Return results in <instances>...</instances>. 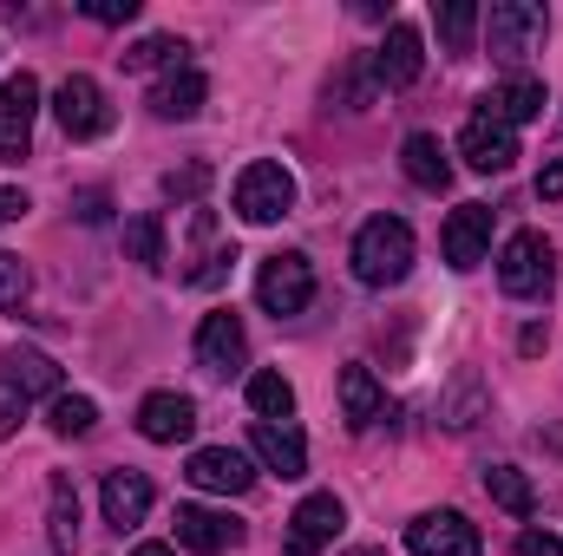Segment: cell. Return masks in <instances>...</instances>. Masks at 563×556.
<instances>
[{"instance_id": "obj_19", "label": "cell", "mask_w": 563, "mask_h": 556, "mask_svg": "<svg viewBox=\"0 0 563 556\" xmlns=\"http://www.w3.org/2000/svg\"><path fill=\"white\" fill-rule=\"evenodd\" d=\"M203 99H210V79L203 73H164L157 86H151V119H164V125H184V119H197L203 112Z\"/></svg>"}, {"instance_id": "obj_33", "label": "cell", "mask_w": 563, "mask_h": 556, "mask_svg": "<svg viewBox=\"0 0 563 556\" xmlns=\"http://www.w3.org/2000/svg\"><path fill=\"white\" fill-rule=\"evenodd\" d=\"M20 294H26V263L0 249V308H20Z\"/></svg>"}, {"instance_id": "obj_31", "label": "cell", "mask_w": 563, "mask_h": 556, "mask_svg": "<svg viewBox=\"0 0 563 556\" xmlns=\"http://www.w3.org/2000/svg\"><path fill=\"white\" fill-rule=\"evenodd\" d=\"M203 184H210V164H184V170H170V177H164V197L197 203V197H203Z\"/></svg>"}, {"instance_id": "obj_24", "label": "cell", "mask_w": 563, "mask_h": 556, "mask_svg": "<svg viewBox=\"0 0 563 556\" xmlns=\"http://www.w3.org/2000/svg\"><path fill=\"white\" fill-rule=\"evenodd\" d=\"M46 537H53V556H73V551H79V491H73V478H53Z\"/></svg>"}, {"instance_id": "obj_6", "label": "cell", "mask_w": 563, "mask_h": 556, "mask_svg": "<svg viewBox=\"0 0 563 556\" xmlns=\"http://www.w3.org/2000/svg\"><path fill=\"white\" fill-rule=\"evenodd\" d=\"M256 301L276 314V321H288V314H301L308 301H314V269H308V256H269L263 269H256Z\"/></svg>"}, {"instance_id": "obj_23", "label": "cell", "mask_w": 563, "mask_h": 556, "mask_svg": "<svg viewBox=\"0 0 563 556\" xmlns=\"http://www.w3.org/2000/svg\"><path fill=\"white\" fill-rule=\"evenodd\" d=\"M400 170L420 190H445L452 184V157H445V144L432 138V132H413V138L400 144Z\"/></svg>"}, {"instance_id": "obj_3", "label": "cell", "mask_w": 563, "mask_h": 556, "mask_svg": "<svg viewBox=\"0 0 563 556\" xmlns=\"http://www.w3.org/2000/svg\"><path fill=\"white\" fill-rule=\"evenodd\" d=\"M498 281H505L511 301H538V294H551V281H558V256H551V243H544L538 230H518V236L505 243V256H498Z\"/></svg>"}, {"instance_id": "obj_39", "label": "cell", "mask_w": 563, "mask_h": 556, "mask_svg": "<svg viewBox=\"0 0 563 556\" xmlns=\"http://www.w3.org/2000/svg\"><path fill=\"white\" fill-rule=\"evenodd\" d=\"M347 556H380V551H374V544H361V551H347Z\"/></svg>"}, {"instance_id": "obj_22", "label": "cell", "mask_w": 563, "mask_h": 556, "mask_svg": "<svg viewBox=\"0 0 563 556\" xmlns=\"http://www.w3.org/2000/svg\"><path fill=\"white\" fill-rule=\"evenodd\" d=\"M544 105H551V99H544L538 79H505V86L485 92V119H498V125H511V132L531 125V119H544Z\"/></svg>"}, {"instance_id": "obj_17", "label": "cell", "mask_w": 563, "mask_h": 556, "mask_svg": "<svg viewBox=\"0 0 563 556\" xmlns=\"http://www.w3.org/2000/svg\"><path fill=\"white\" fill-rule=\"evenodd\" d=\"M99 504H106V524L112 531H139L144 518H151V504H157V491H151V478L144 471H106V485H99Z\"/></svg>"}, {"instance_id": "obj_15", "label": "cell", "mask_w": 563, "mask_h": 556, "mask_svg": "<svg viewBox=\"0 0 563 556\" xmlns=\"http://www.w3.org/2000/svg\"><path fill=\"white\" fill-rule=\"evenodd\" d=\"M170 531H177L184 551H197V556H223V551L243 544V524H236L230 511H210V504H177Z\"/></svg>"}, {"instance_id": "obj_37", "label": "cell", "mask_w": 563, "mask_h": 556, "mask_svg": "<svg viewBox=\"0 0 563 556\" xmlns=\"http://www.w3.org/2000/svg\"><path fill=\"white\" fill-rule=\"evenodd\" d=\"M79 216H86V223H99V216H106V197H99V190H86V197H79Z\"/></svg>"}, {"instance_id": "obj_16", "label": "cell", "mask_w": 563, "mask_h": 556, "mask_svg": "<svg viewBox=\"0 0 563 556\" xmlns=\"http://www.w3.org/2000/svg\"><path fill=\"white\" fill-rule=\"evenodd\" d=\"M426 73V40L413 20H394L387 26V40H380V53H374V86H394V92H407L413 79Z\"/></svg>"}, {"instance_id": "obj_10", "label": "cell", "mask_w": 563, "mask_h": 556, "mask_svg": "<svg viewBox=\"0 0 563 556\" xmlns=\"http://www.w3.org/2000/svg\"><path fill=\"white\" fill-rule=\"evenodd\" d=\"M0 393H13L20 407L59 400V393H66V387H59V360L40 354V347H7V354H0Z\"/></svg>"}, {"instance_id": "obj_20", "label": "cell", "mask_w": 563, "mask_h": 556, "mask_svg": "<svg viewBox=\"0 0 563 556\" xmlns=\"http://www.w3.org/2000/svg\"><path fill=\"white\" fill-rule=\"evenodd\" d=\"M250 445H256L263 471H276V478H301V471H308V438H301L295 425H269V419H256V425H250Z\"/></svg>"}, {"instance_id": "obj_2", "label": "cell", "mask_w": 563, "mask_h": 556, "mask_svg": "<svg viewBox=\"0 0 563 556\" xmlns=\"http://www.w3.org/2000/svg\"><path fill=\"white\" fill-rule=\"evenodd\" d=\"M544 33H551V13H544L538 0H498V7L485 13V46H492L505 66L531 59V53L544 46Z\"/></svg>"}, {"instance_id": "obj_29", "label": "cell", "mask_w": 563, "mask_h": 556, "mask_svg": "<svg viewBox=\"0 0 563 556\" xmlns=\"http://www.w3.org/2000/svg\"><path fill=\"white\" fill-rule=\"evenodd\" d=\"M46 425H53L59 438H86V432L99 425V407H92L86 393H59V400L46 407Z\"/></svg>"}, {"instance_id": "obj_5", "label": "cell", "mask_w": 563, "mask_h": 556, "mask_svg": "<svg viewBox=\"0 0 563 556\" xmlns=\"http://www.w3.org/2000/svg\"><path fill=\"white\" fill-rule=\"evenodd\" d=\"M288 210H295V177L282 170L276 157L243 164V177H236V216L243 223H282Z\"/></svg>"}, {"instance_id": "obj_11", "label": "cell", "mask_w": 563, "mask_h": 556, "mask_svg": "<svg viewBox=\"0 0 563 556\" xmlns=\"http://www.w3.org/2000/svg\"><path fill=\"white\" fill-rule=\"evenodd\" d=\"M407 551L413 556H478V524L465 511H420L407 524Z\"/></svg>"}, {"instance_id": "obj_32", "label": "cell", "mask_w": 563, "mask_h": 556, "mask_svg": "<svg viewBox=\"0 0 563 556\" xmlns=\"http://www.w3.org/2000/svg\"><path fill=\"white\" fill-rule=\"evenodd\" d=\"M79 13L99 26H125V20H139V0H79Z\"/></svg>"}, {"instance_id": "obj_28", "label": "cell", "mask_w": 563, "mask_h": 556, "mask_svg": "<svg viewBox=\"0 0 563 556\" xmlns=\"http://www.w3.org/2000/svg\"><path fill=\"white\" fill-rule=\"evenodd\" d=\"M125 256H132L139 269H164V223H157L151 210L125 223Z\"/></svg>"}, {"instance_id": "obj_25", "label": "cell", "mask_w": 563, "mask_h": 556, "mask_svg": "<svg viewBox=\"0 0 563 556\" xmlns=\"http://www.w3.org/2000/svg\"><path fill=\"white\" fill-rule=\"evenodd\" d=\"M250 407H256V419H269V425H288V413H295V387L263 367V374H250Z\"/></svg>"}, {"instance_id": "obj_30", "label": "cell", "mask_w": 563, "mask_h": 556, "mask_svg": "<svg viewBox=\"0 0 563 556\" xmlns=\"http://www.w3.org/2000/svg\"><path fill=\"white\" fill-rule=\"evenodd\" d=\"M432 20H439V40H445V46H452V53H465V46H472V33H478V20H485V13H478V7H472V0H445V7H432Z\"/></svg>"}, {"instance_id": "obj_8", "label": "cell", "mask_w": 563, "mask_h": 556, "mask_svg": "<svg viewBox=\"0 0 563 556\" xmlns=\"http://www.w3.org/2000/svg\"><path fill=\"white\" fill-rule=\"evenodd\" d=\"M33 119H40V79H33V73H13V79L0 86V164H20V157H26Z\"/></svg>"}, {"instance_id": "obj_21", "label": "cell", "mask_w": 563, "mask_h": 556, "mask_svg": "<svg viewBox=\"0 0 563 556\" xmlns=\"http://www.w3.org/2000/svg\"><path fill=\"white\" fill-rule=\"evenodd\" d=\"M341 413H347V425L354 432H367V425H380L387 419V387L374 380V367H341Z\"/></svg>"}, {"instance_id": "obj_36", "label": "cell", "mask_w": 563, "mask_h": 556, "mask_svg": "<svg viewBox=\"0 0 563 556\" xmlns=\"http://www.w3.org/2000/svg\"><path fill=\"white\" fill-rule=\"evenodd\" d=\"M33 203H26V190H0V223H20Z\"/></svg>"}, {"instance_id": "obj_1", "label": "cell", "mask_w": 563, "mask_h": 556, "mask_svg": "<svg viewBox=\"0 0 563 556\" xmlns=\"http://www.w3.org/2000/svg\"><path fill=\"white\" fill-rule=\"evenodd\" d=\"M407 269H413V230L400 216H367L354 236V276L367 288H394L407 281Z\"/></svg>"}, {"instance_id": "obj_9", "label": "cell", "mask_w": 563, "mask_h": 556, "mask_svg": "<svg viewBox=\"0 0 563 556\" xmlns=\"http://www.w3.org/2000/svg\"><path fill=\"white\" fill-rule=\"evenodd\" d=\"M197 367L217 374V380H230V374L250 367V334H243V321H236L230 308L203 314V327H197Z\"/></svg>"}, {"instance_id": "obj_38", "label": "cell", "mask_w": 563, "mask_h": 556, "mask_svg": "<svg viewBox=\"0 0 563 556\" xmlns=\"http://www.w3.org/2000/svg\"><path fill=\"white\" fill-rule=\"evenodd\" d=\"M139 556H177L170 544H139Z\"/></svg>"}, {"instance_id": "obj_26", "label": "cell", "mask_w": 563, "mask_h": 556, "mask_svg": "<svg viewBox=\"0 0 563 556\" xmlns=\"http://www.w3.org/2000/svg\"><path fill=\"white\" fill-rule=\"evenodd\" d=\"M485 491H492V504H505L511 518H531V504H538V498H531V478H525L518 465H492V471H485Z\"/></svg>"}, {"instance_id": "obj_35", "label": "cell", "mask_w": 563, "mask_h": 556, "mask_svg": "<svg viewBox=\"0 0 563 556\" xmlns=\"http://www.w3.org/2000/svg\"><path fill=\"white\" fill-rule=\"evenodd\" d=\"M538 197L563 210V164H544V177H538Z\"/></svg>"}, {"instance_id": "obj_12", "label": "cell", "mask_w": 563, "mask_h": 556, "mask_svg": "<svg viewBox=\"0 0 563 556\" xmlns=\"http://www.w3.org/2000/svg\"><path fill=\"white\" fill-rule=\"evenodd\" d=\"M439 249H445V263L465 276V269H478L485 256H492V203H459L452 216H445V230H439Z\"/></svg>"}, {"instance_id": "obj_4", "label": "cell", "mask_w": 563, "mask_h": 556, "mask_svg": "<svg viewBox=\"0 0 563 556\" xmlns=\"http://www.w3.org/2000/svg\"><path fill=\"white\" fill-rule=\"evenodd\" d=\"M53 119H59V132L73 144H92L112 132V105H106V92H99V79H86V73H66L59 79V92H53Z\"/></svg>"}, {"instance_id": "obj_34", "label": "cell", "mask_w": 563, "mask_h": 556, "mask_svg": "<svg viewBox=\"0 0 563 556\" xmlns=\"http://www.w3.org/2000/svg\"><path fill=\"white\" fill-rule=\"evenodd\" d=\"M518 556H563V544L551 531H525V537H518Z\"/></svg>"}, {"instance_id": "obj_7", "label": "cell", "mask_w": 563, "mask_h": 556, "mask_svg": "<svg viewBox=\"0 0 563 556\" xmlns=\"http://www.w3.org/2000/svg\"><path fill=\"white\" fill-rule=\"evenodd\" d=\"M341 524H347V511H341V498H334V491L301 498V504H295V518H288L282 556H321L334 537H341Z\"/></svg>"}, {"instance_id": "obj_13", "label": "cell", "mask_w": 563, "mask_h": 556, "mask_svg": "<svg viewBox=\"0 0 563 556\" xmlns=\"http://www.w3.org/2000/svg\"><path fill=\"white\" fill-rule=\"evenodd\" d=\"M184 478H190L197 491H223V498H243V491L256 485V465H250L236 445H197V452H190V465H184Z\"/></svg>"}, {"instance_id": "obj_14", "label": "cell", "mask_w": 563, "mask_h": 556, "mask_svg": "<svg viewBox=\"0 0 563 556\" xmlns=\"http://www.w3.org/2000/svg\"><path fill=\"white\" fill-rule=\"evenodd\" d=\"M459 157H465L478 177H498V170H511V164H518V132H511V125H498V119H485V112H472V119H465V132H459Z\"/></svg>"}, {"instance_id": "obj_18", "label": "cell", "mask_w": 563, "mask_h": 556, "mask_svg": "<svg viewBox=\"0 0 563 556\" xmlns=\"http://www.w3.org/2000/svg\"><path fill=\"white\" fill-rule=\"evenodd\" d=\"M139 432L151 438V445H177V438H190V432H197V400H190V393H144Z\"/></svg>"}, {"instance_id": "obj_27", "label": "cell", "mask_w": 563, "mask_h": 556, "mask_svg": "<svg viewBox=\"0 0 563 556\" xmlns=\"http://www.w3.org/2000/svg\"><path fill=\"white\" fill-rule=\"evenodd\" d=\"M184 40H170V33H151V40H139L132 53H125V73H157V66H170V73H184Z\"/></svg>"}]
</instances>
